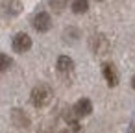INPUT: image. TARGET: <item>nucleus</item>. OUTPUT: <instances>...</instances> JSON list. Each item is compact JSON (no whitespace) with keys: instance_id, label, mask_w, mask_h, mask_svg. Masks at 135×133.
Returning <instances> with one entry per match:
<instances>
[{"instance_id":"obj_2","label":"nucleus","mask_w":135,"mask_h":133,"mask_svg":"<svg viewBox=\"0 0 135 133\" xmlns=\"http://www.w3.org/2000/svg\"><path fill=\"white\" fill-rule=\"evenodd\" d=\"M21 11H22V4L19 0H4L0 4V13L6 17H17Z\"/></svg>"},{"instance_id":"obj_1","label":"nucleus","mask_w":135,"mask_h":133,"mask_svg":"<svg viewBox=\"0 0 135 133\" xmlns=\"http://www.w3.org/2000/svg\"><path fill=\"white\" fill-rule=\"evenodd\" d=\"M52 96H54V92H52V89H50L48 85H37V87L32 91L30 100H32V104H33L35 107H46V105L52 102Z\"/></svg>"},{"instance_id":"obj_4","label":"nucleus","mask_w":135,"mask_h":133,"mask_svg":"<svg viewBox=\"0 0 135 133\" xmlns=\"http://www.w3.org/2000/svg\"><path fill=\"white\" fill-rule=\"evenodd\" d=\"M33 28L37 32H48L52 28V19L46 11H39L35 17H33Z\"/></svg>"},{"instance_id":"obj_6","label":"nucleus","mask_w":135,"mask_h":133,"mask_svg":"<svg viewBox=\"0 0 135 133\" xmlns=\"http://www.w3.org/2000/svg\"><path fill=\"white\" fill-rule=\"evenodd\" d=\"M102 72H104V78H105L107 85H109V87H117V83H118V74H117L115 65L104 63V65H102Z\"/></svg>"},{"instance_id":"obj_9","label":"nucleus","mask_w":135,"mask_h":133,"mask_svg":"<svg viewBox=\"0 0 135 133\" xmlns=\"http://www.w3.org/2000/svg\"><path fill=\"white\" fill-rule=\"evenodd\" d=\"M78 116L74 115V111L72 109H67L65 111V120H67V124H70V127H72V131H78L80 129V124H78V120H76Z\"/></svg>"},{"instance_id":"obj_7","label":"nucleus","mask_w":135,"mask_h":133,"mask_svg":"<svg viewBox=\"0 0 135 133\" xmlns=\"http://www.w3.org/2000/svg\"><path fill=\"white\" fill-rule=\"evenodd\" d=\"M56 67H57L59 74H70V72L74 70V61H72L69 56H59Z\"/></svg>"},{"instance_id":"obj_15","label":"nucleus","mask_w":135,"mask_h":133,"mask_svg":"<svg viewBox=\"0 0 135 133\" xmlns=\"http://www.w3.org/2000/svg\"><path fill=\"white\" fill-rule=\"evenodd\" d=\"M98 2H102V0H98Z\"/></svg>"},{"instance_id":"obj_13","label":"nucleus","mask_w":135,"mask_h":133,"mask_svg":"<svg viewBox=\"0 0 135 133\" xmlns=\"http://www.w3.org/2000/svg\"><path fill=\"white\" fill-rule=\"evenodd\" d=\"M131 87H133V89H135V76H133V78H131Z\"/></svg>"},{"instance_id":"obj_14","label":"nucleus","mask_w":135,"mask_h":133,"mask_svg":"<svg viewBox=\"0 0 135 133\" xmlns=\"http://www.w3.org/2000/svg\"><path fill=\"white\" fill-rule=\"evenodd\" d=\"M59 133H70V131H69V129H63V131H59Z\"/></svg>"},{"instance_id":"obj_11","label":"nucleus","mask_w":135,"mask_h":133,"mask_svg":"<svg viewBox=\"0 0 135 133\" xmlns=\"http://www.w3.org/2000/svg\"><path fill=\"white\" fill-rule=\"evenodd\" d=\"M67 2H69V0H48V6L54 11H63L67 8Z\"/></svg>"},{"instance_id":"obj_10","label":"nucleus","mask_w":135,"mask_h":133,"mask_svg":"<svg viewBox=\"0 0 135 133\" xmlns=\"http://www.w3.org/2000/svg\"><path fill=\"white\" fill-rule=\"evenodd\" d=\"M11 65H13V59H11L8 54H0V72L8 70Z\"/></svg>"},{"instance_id":"obj_12","label":"nucleus","mask_w":135,"mask_h":133,"mask_svg":"<svg viewBox=\"0 0 135 133\" xmlns=\"http://www.w3.org/2000/svg\"><path fill=\"white\" fill-rule=\"evenodd\" d=\"M128 133H135V122L129 126V129H128Z\"/></svg>"},{"instance_id":"obj_5","label":"nucleus","mask_w":135,"mask_h":133,"mask_svg":"<svg viewBox=\"0 0 135 133\" xmlns=\"http://www.w3.org/2000/svg\"><path fill=\"white\" fill-rule=\"evenodd\" d=\"M72 111H74V115H76L78 118L89 116V115L93 113V104H91L89 98H80V100L76 102V105L72 107Z\"/></svg>"},{"instance_id":"obj_3","label":"nucleus","mask_w":135,"mask_h":133,"mask_svg":"<svg viewBox=\"0 0 135 133\" xmlns=\"http://www.w3.org/2000/svg\"><path fill=\"white\" fill-rule=\"evenodd\" d=\"M32 48V37L28 33H17L13 37V50L19 54H24Z\"/></svg>"},{"instance_id":"obj_8","label":"nucleus","mask_w":135,"mask_h":133,"mask_svg":"<svg viewBox=\"0 0 135 133\" xmlns=\"http://www.w3.org/2000/svg\"><path fill=\"white\" fill-rule=\"evenodd\" d=\"M87 9H89V0H74V2H72V11L74 13L81 15Z\"/></svg>"}]
</instances>
